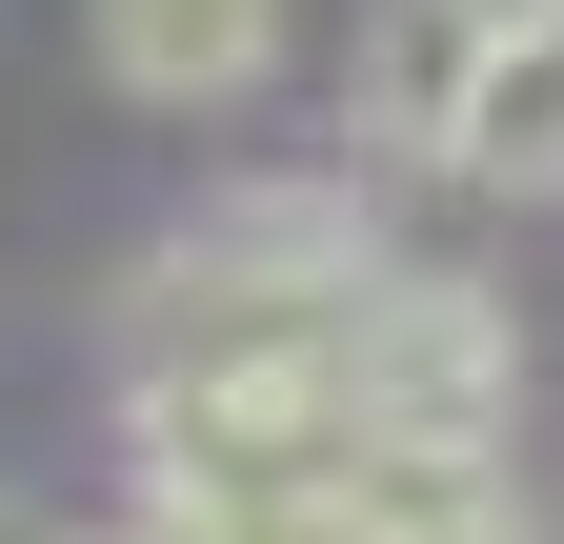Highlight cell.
<instances>
[{"mask_svg": "<svg viewBox=\"0 0 564 544\" xmlns=\"http://www.w3.org/2000/svg\"><path fill=\"white\" fill-rule=\"evenodd\" d=\"M383 182L343 162V182H223L202 222H162L121 262V363H282V344H323L343 303L383 283Z\"/></svg>", "mask_w": 564, "mask_h": 544, "instance_id": "cell-1", "label": "cell"}, {"mask_svg": "<svg viewBox=\"0 0 564 544\" xmlns=\"http://www.w3.org/2000/svg\"><path fill=\"white\" fill-rule=\"evenodd\" d=\"M82 61L141 101V121H223L303 61V0H82Z\"/></svg>", "mask_w": 564, "mask_h": 544, "instance_id": "cell-4", "label": "cell"}, {"mask_svg": "<svg viewBox=\"0 0 564 544\" xmlns=\"http://www.w3.org/2000/svg\"><path fill=\"white\" fill-rule=\"evenodd\" d=\"M0 544H82V524H61V504H0Z\"/></svg>", "mask_w": 564, "mask_h": 544, "instance_id": "cell-7", "label": "cell"}, {"mask_svg": "<svg viewBox=\"0 0 564 544\" xmlns=\"http://www.w3.org/2000/svg\"><path fill=\"white\" fill-rule=\"evenodd\" d=\"M121 544H182V524H121Z\"/></svg>", "mask_w": 564, "mask_h": 544, "instance_id": "cell-9", "label": "cell"}, {"mask_svg": "<svg viewBox=\"0 0 564 544\" xmlns=\"http://www.w3.org/2000/svg\"><path fill=\"white\" fill-rule=\"evenodd\" d=\"M484 41H505L484 0H364V41H343V162H444Z\"/></svg>", "mask_w": 564, "mask_h": 544, "instance_id": "cell-5", "label": "cell"}, {"mask_svg": "<svg viewBox=\"0 0 564 544\" xmlns=\"http://www.w3.org/2000/svg\"><path fill=\"white\" fill-rule=\"evenodd\" d=\"M444 182L564 202V21H505V41H484V81H464V121H444Z\"/></svg>", "mask_w": 564, "mask_h": 544, "instance_id": "cell-6", "label": "cell"}, {"mask_svg": "<svg viewBox=\"0 0 564 544\" xmlns=\"http://www.w3.org/2000/svg\"><path fill=\"white\" fill-rule=\"evenodd\" d=\"M343 544H564L524 485V424H444V444H343Z\"/></svg>", "mask_w": 564, "mask_h": 544, "instance_id": "cell-3", "label": "cell"}, {"mask_svg": "<svg viewBox=\"0 0 564 544\" xmlns=\"http://www.w3.org/2000/svg\"><path fill=\"white\" fill-rule=\"evenodd\" d=\"M484 21H564V0H484Z\"/></svg>", "mask_w": 564, "mask_h": 544, "instance_id": "cell-8", "label": "cell"}, {"mask_svg": "<svg viewBox=\"0 0 564 544\" xmlns=\"http://www.w3.org/2000/svg\"><path fill=\"white\" fill-rule=\"evenodd\" d=\"M323 403H343V444H444V424H524V323L484 303L464 262H383V283L323 323Z\"/></svg>", "mask_w": 564, "mask_h": 544, "instance_id": "cell-2", "label": "cell"}]
</instances>
